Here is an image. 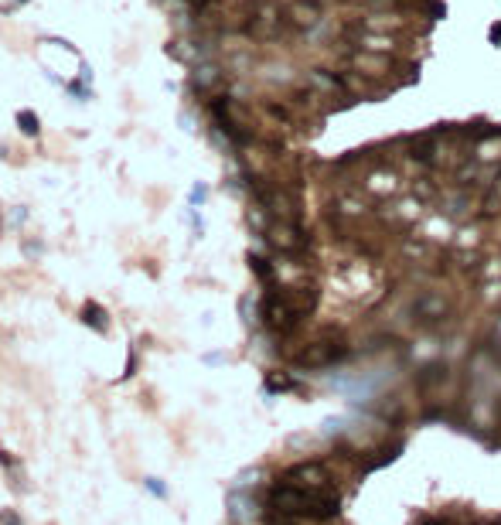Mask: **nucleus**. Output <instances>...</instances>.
I'll return each instance as SVG.
<instances>
[{
  "label": "nucleus",
  "mask_w": 501,
  "mask_h": 525,
  "mask_svg": "<svg viewBox=\"0 0 501 525\" xmlns=\"http://www.w3.org/2000/svg\"><path fill=\"white\" fill-rule=\"evenodd\" d=\"M65 89H69V96H76L79 103H89V99H92V85H89V82H85V79H79V82H69Z\"/></svg>",
  "instance_id": "nucleus-12"
},
{
  "label": "nucleus",
  "mask_w": 501,
  "mask_h": 525,
  "mask_svg": "<svg viewBox=\"0 0 501 525\" xmlns=\"http://www.w3.org/2000/svg\"><path fill=\"white\" fill-rule=\"evenodd\" d=\"M263 236L270 239L273 249H280V252H300L304 246L310 243V239H307V232H304L297 222H280V218H273V222H270V229H266Z\"/></svg>",
  "instance_id": "nucleus-2"
},
{
  "label": "nucleus",
  "mask_w": 501,
  "mask_h": 525,
  "mask_svg": "<svg viewBox=\"0 0 501 525\" xmlns=\"http://www.w3.org/2000/svg\"><path fill=\"white\" fill-rule=\"evenodd\" d=\"M474 161L477 164H501V137L488 133L474 144Z\"/></svg>",
  "instance_id": "nucleus-9"
},
{
  "label": "nucleus",
  "mask_w": 501,
  "mask_h": 525,
  "mask_svg": "<svg viewBox=\"0 0 501 525\" xmlns=\"http://www.w3.org/2000/svg\"><path fill=\"white\" fill-rule=\"evenodd\" d=\"M181 3H188V7H198V10H202V7H209L211 0H181Z\"/></svg>",
  "instance_id": "nucleus-18"
},
{
  "label": "nucleus",
  "mask_w": 501,
  "mask_h": 525,
  "mask_svg": "<svg viewBox=\"0 0 501 525\" xmlns=\"http://www.w3.org/2000/svg\"><path fill=\"white\" fill-rule=\"evenodd\" d=\"M276 3H280V7H290V3H297V0H276Z\"/></svg>",
  "instance_id": "nucleus-20"
},
{
  "label": "nucleus",
  "mask_w": 501,
  "mask_h": 525,
  "mask_svg": "<svg viewBox=\"0 0 501 525\" xmlns=\"http://www.w3.org/2000/svg\"><path fill=\"white\" fill-rule=\"evenodd\" d=\"M17 126H21L24 137H38L42 133V120H38L35 110H17Z\"/></svg>",
  "instance_id": "nucleus-11"
},
{
  "label": "nucleus",
  "mask_w": 501,
  "mask_h": 525,
  "mask_svg": "<svg viewBox=\"0 0 501 525\" xmlns=\"http://www.w3.org/2000/svg\"><path fill=\"white\" fill-rule=\"evenodd\" d=\"M362 188L372 195V198H389V195H399L403 188V178L392 171V167H372L362 181Z\"/></svg>",
  "instance_id": "nucleus-4"
},
{
  "label": "nucleus",
  "mask_w": 501,
  "mask_h": 525,
  "mask_svg": "<svg viewBox=\"0 0 501 525\" xmlns=\"http://www.w3.org/2000/svg\"><path fill=\"white\" fill-rule=\"evenodd\" d=\"M79 321H82L85 327H92V331H103V334L109 331V314H106V311H103L99 304H92V300H89V304H82V311H79Z\"/></svg>",
  "instance_id": "nucleus-10"
},
{
  "label": "nucleus",
  "mask_w": 501,
  "mask_h": 525,
  "mask_svg": "<svg viewBox=\"0 0 501 525\" xmlns=\"http://www.w3.org/2000/svg\"><path fill=\"white\" fill-rule=\"evenodd\" d=\"M304 85L310 89V92H317L321 99H341V103H348L351 96H348V89H344V82H341V76H334V72H328V69H310L307 76H304Z\"/></svg>",
  "instance_id": "nucleus-3"
},
{
  "label": "nucleus",
  "mask_w": 501,
  "mask_h": 525,
  "mask_svg": "<svg viewBox=\"0 0 501 525\" xmlns=\"http://www.w3.org/2000/svg\"><path fill=\"white\" fill-rule=\"evenodd\" d=\"M133 372H137V355L130 352V355H126V375H133Z\"/></svg>",
  "instance_id": "nucleus-17"
},
{
  "label": "nucleus",
  "mask_w": 501,
  "mask_h": 525,
  "mask_svg": "<svg viewBox=\"0 0 501 525\" xmlns=\"http://www.w3.org/2000/svg\"><path fill=\"white\" fill-rule=\"evenodd\" d=\"M0 525H21V515H17L14 508H3V512H0Z\"/></svg>",
  "instance_id": "nucleus-14"
},
{
  "label": "nucleus",
  "mask_w": 501,
  "mask_h": 525,
  "mask_svg": "<svg viewBox=\"0 0 501 525\" xmlns=\"http://www.w3.org/2000/svg\"><path fill=\"white\" fill-rule=\"evenodd\" d=\"M24 249H28V256H38V252H42V246H38V243H28Z\"/></svg>",
  "instance_id": "nucleus-19"
},
{
  "label": "nucleus",
  "mask_w": 501,
  "mask_h": 525,
  "mask_svg": "<svg viewBox=\"0 0 501 525\" xmlns=\"http://www.w3.org/2000/svg\"><path fill=\"white\" fill-rule=\"evenodd\" d=\"M362 3H369V0H362Z\"/></svg>",
  "instance_id": "nucleus-22"
},
{
  "label": "nucleus",
  "mask_w": 501,
  "mask_h": 525,
  "mask_svg": "<svg viewBox=\"0 0 501 525\" xmlns=\"http://www.w3.org/2000/svg\"><path fill=\"white\" fill-rule=\"evenodd\" d=\"M143 488H147L154 498H161V501H164V498H170V491H167V485L161 481V478H143Z\"/></svg>",
  "instance_id": "nucleus-13"
},
{
  "label": "nucleus",
  "mask_w": 501,
  "mask_h": 525,
  "mask_svg": "<svg viewBox=\"0 0 501 525\" xmlns=\"http://www.w3.org/2000/svg\"><path fill=\"white\" fill-rule=\"evenodd\" d=\"M348 38L355 41V48H358V51H372V55H399V38H396V35H378V31H365V28H358V31H351Z\"/></svg>",
  "instance_id": "nucleus-5"
},
{
  "label": "nucleus",
  "mask_w": 501,
  "mask_h": 525,
  "mask_svg": "<svg viewBox=\"0 0 501 525\" xmlns=\"http://www.w3.org/2000/svg\"><path fill=\"white\" fill-rule=\"evenodd\" d=\"M14 3H28V0H14Z\"/></svg>",
  "instance_id": "nucleus-21"
},
{
  "label": "nucleus",
  "mask_w": 501,
  "mask_h": 525,
  "mask_svg": "<svg viewBox=\"0 0 501 525\" xmlns=\"http://www.w3.org/2000/svg\"><path fill=\"white\" fill-rule=\"evenodd\" d=\"M287 24L297 31H310L321 24V3L317 0H297L287 7Z\"/></svg>",
  "instance_id": "nucleus-6"
},
{
  "label": "nucleus",
  "mask_w": 501,
  "mask_h": 525,
  "mask_svg": "<svg viewBox=\"0 0 501 525\" xmlns=\"http://www.w3.org/2000/svg\"><path fill=\"white\" fill-rule=\"evenodd\" d=\"M205 198H209V188H205V184H195V188H191V205H202Z\"/></svg>",
  "instance_id": "nucleus-15"
},
{
  "label": "nucleus",
  "mask_w": 501,
  "mask_h": 525,
  "mask_svg": "<svg viewBox=\"0 0 501 525\" xmlns=\"http://www.w3.org/2000/svg\"><path fill=\"white\" fill-rule=\"evenodd\" d=\"M348 62H351V72H358L362 79H369V82L389 79L392 69H396L392 55H372V51H358V48L348 55Z\"/></svg>",
  "instance_id": "nucleus-1"
},
{
  "label": "nucleus",
  "mask_w": 501,
  "mask_h": 525,
  "mask_svg": "<svg viewBox=\"0 0 501 525\" xmlns=\"http://www.w3.org/2000/svg\"><path fill=\"white\" fill-rule=\"evenodd\" d=\"M10 222H14V225H24V222H28V208H24V205H17V208L10 212Z\"/></svg>",
  "instance_id": "nucleus-16"
},
{
  "label": "nucleus",
  "mask_w": 501,
  "mask_h": 525,
  "mask_svg": "<svg viewBox=\"0 0 501 525\" xmlns=\"http://www.w3.org/2000/svg\"><path fill=\"white\" fill-rule=\"evenodd\" d=\"M406 28V17L399 10H369L365 14V31H378V35H396Z\"/></svg>",
  "instance_id": "nucleus-8"
},
{
  "label": "nucleus",
  "mask_w": 501,
  "mask_h": 525,
  "mask_svg": "<svg viewBox=\"0 0 501 525\" xmlns=\"http://www.w3.org/2000/svg\"><path fill=\"white\" fill-rule=\"evenodd\" d=\"M222 85V69L215 62H198L195 72H191V89L202 92V96H215Z\"/></svg>",
  "instance_id": "nucleus-7"
}]
</instances>
